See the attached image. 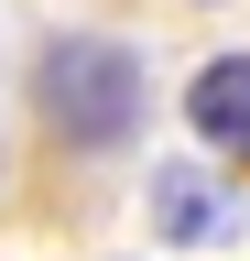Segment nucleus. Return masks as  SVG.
I'll return each instance as SVG.
<instances>
[{"mask_svg":"<svg viewBox=\"0 0 250 261\" xmlns=\"http://www.w3.org/2000/svg\"><path fill=\"white\" fill-rule=\"evenodd\" d=\"M33 109L66 152H131L152 120V76L120 33H54L33 55Z\"/></svg>","mask_w":250,"mask_h":261,"instance_id":"f257e3e1","label":"nucleus"},{"mask_svg":"<svg viewBox=\"0 0 250 261\" xmlns=\"http://www.w3.org/2000/svg\"><path fill=\"white\" fill-rule=\"evenodd\" d=\"M185 130L217 163H250V55H207L185 76Z\"/></svg>","mask_w":250,"mask_h":261,"instance_id":"f03ea898","label":"nucleus"},{"mask_svg":"<svg viewBox=\"0 0 250 261\" xmlns=\"http://www.w3.org/2000/svg\"><path fill=\"white\" fill-rule=\"evenodd\" d=\"M152 228L185 240V250H207V240H229V228H239V196L207 185V163H152Z\"/></svg>","mask_w":250,"mask_h":261,"instance_id":"7ed1b4c3","label":"nucleus"}]
</instances>
